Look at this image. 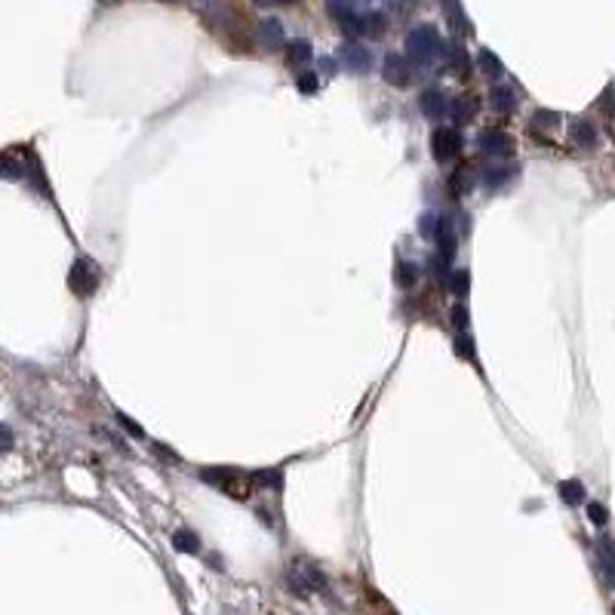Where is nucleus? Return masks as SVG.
Segmentation results:
<instances>
[{
    "instance_id": "nucleus-1",
    "label": "nucleus",
    "mask_w": 615,
    "mask_h": 615,
    "mask_svg": "<svg viewBox=\"0 0 615 615\" xmlns=\"http://www.w3.org/2000/svg\"><path fill=\"white\" fill-rule=\"evenodd\" d=\"M200 480L215 489H222L225 495H231L234 502H246L249 489H253V477L240 468H228V465H215V468H200Z\"/></svg>"
},
{
    "instance_id": "nucleus-2",
    "label": "nucleus",
    "mask_w": 615,
    "mask_h": 615,
    "mask_svg": "<svg viewBox=\"0 0 615 615\" xmlns=\"http://www.w3.org/2000/svg\"><path fill=\"white\" fill-rule=\"evenodd\" d=\"M283 585L292 591L295 597H311V594H326L330 591V581L326 575L317 570L314 563H305V560H295V563L286 570Z\"/></svg>"
},
{
    "instance_id": "nucleus-3",
    "label": "nucleus",
    "mask_w": 615,
    "mask_h": 615,
    "mask_svg": "<svg viewBox=\"0 0 615 615\" xmlns=\"http://www.w3.org/2000/svg\"><path fill=\"white\" fill-rule=\"evenodd\" d=\"M407 52L418 65H431L434 59H440L446 52V46H443V37L434 25H416L407 34Z\"/></svg>"
},
{
    "instance_id": "nucleus-4",
    "label": "nucleus",
    "mask_w": 615,
    "mask_h": 615,
    "mask_svg": "<svg viewBox=\"0 0 615 615\" xmlns=\"http://www.w3.org/2000/svg\"><path fill=\"white\" fill-rule=\"evenodd\" d=\"M99 280H102V271H99L96 262L77 259V262L71 264V274H68V286H71L74 295H80V299H90V295L99 290Z\"/></svg>"
},
{
    "instance_id": "nucleus-5",
    "label": "nucleus",
    "mask_w": 615,
    "mask_h": 615,
    "mask_svg": "<svg viewBox=\"0 0 615 615\" xmlns=\"http://www.w3.org/2000/svg\"><path fill=\"white\" fill-rule=\"evenodd\" d=\"M462 145H465L462 132L453 127H437L431 132V154H434V160H440V163L458 157V154H462Z\"/></svg>"
},
{
    "instance_id": "nucleus-6",
    "label": "nucleus",
    "mask_w": 615,
    "mask_h": 615,
    "mask_svg": "<svg viewBox=\"0 0 615 615\" xmlns=\"http://www.w3.org/2000/svg\"><path fill=\"white\" fill-rule=\"evenodd\" d=\"M381 77H385V83H391V87L403 90L412 83V65L407 56H400V52H388L385 59H381Z\"/></svg>"
},
{
    "instance_id": "nucleus-7",
    "label": "nucleus",
    "mask_w": 615,
    "mask_h": 615,
    "mask_svg": "<svg viewBox=\"0 0 615 615\" xmlns=\"http://www.w3.org/2000/svg\"><path fill=\"white\" fill-rule=\"evenodd\" d=\"M477 148L486 157H511L514 154V139L504 129H483L477 136Z\"/></svg>"
},
{
    "instance_id": "nucleus-8",
    "label": "nucleus",
    "mask_w": 615,
    "mask_h": 615,
    "mask_svg": "<svg viewBox=\"0 0 615 615\" xmlns=\"http://www.w3.org/2000/svg\"><path fill=\"white\" fill-rule=\"evenodd\" d=\"M339 56H341V65H345L348 71H354V74H367L372 68V52L367 50V46H360V43L348 41L345 46H341Z\"/></svg>"
},
{
    "instance_id": "nucleus-9",
    "label": "nucleus",
    "mask_w": 615,
    "mask_h": 615,
    "mask_svg": "<svg viewBox=\"0 0 615 615\" xmlns=\"http://www.w3.org/2000/svg\"><path fill=\"white\" fill-rule=\"evenodd\" d=\"M418 105H422V114L427 120H437V118H443V114L449 111V108H446V96H443L440 90H425L422 99H418Z\"/></svg>"
},
{
    "instance_id": "nucleus-10",
    "label": "nucleus",
    "mask_w": 615,
    "mask_h": 615,
    "mask_svg": "<svg viewBox=\"0 0 615 615\" xmlns=\"http://www.w3.org/2000/svg\"><path fill=\"white\" fill-rule=\"evenodd\" d=\"M259 41L268 46V50H277V46H283V43H286L283 22H280V19H262V25H259Z\"/></svg>"
},
{
    "instance_id": "nucleus-11",
    "label": "nucleus",
    "mask_w": 615,
    "mask_h": 615,
    "mask_svg": "<svg viewBox=\"0 0 615 615\" xmlns=\"http://www.w3.org/2000/svg\"><path fill=\"white\" fill-rule=\"evenodd\" d=\"M489 105L502 114H511L514 108H517V92H514L508 83H495V87L489 90Z\"/></svg>"
},
{
    "instance_id": "nucleus-12",
    "label": "nucleus",
    "mask_w": 615,
    "mask_h": 615,
    "mask_svg": "<svg viewBox=\"0 0 615 615\" xmlns=\"http://www.w3.org/2000/svg\"><path fill=\"white\" fill-rule=\"evenodd\" d=\"M570 136H572V142L579 148H594L597 145V127L591 120H575L572 129H570Z\"/></svg>"
},
{
    "instance_id": "nucleus-13",
    "label": "nucleus",
    "mask_w": 615,
    "mask_h": 615,
    "mask_svg": "<svg viewBox=\"0 0 615 615\" xmlns=\"http://www.w3.org/2000/svg\"><path fill=\"white\" fill-rule=\"evenodd\" d=\"M477 68L483 71V77H489V80H498V77L504 74L502 59H498L493 50H480V52H477Z\"/></svg>"
},
{
    "instance_id": "nucleus-14",
    "label": "nucleus",
    "mask_w": 615,
    "mask_h": 615,
    "mask_svg": "<svg viewBox=\"0 0 615 615\" xmlns=\"http://www.w3.org/2000/svg\"><path fill=\"white\" fill-rule=\"evenodd\" d=\"M443 13H446V19L453 22L455 31L462 28V34H471V22H468V15H465V10H462V3H458V0H443Z\"/></svg>"
},
{
    "instance_id": "nucleus-15",
    "label": "nucleus",
    "mask_w": 615,
    "mask_h": 615,
    "mask_svg": "<svg viewBox=\"0 0 615 615\" xmlns=\"http://www.w3.org/2000/svg\"><path fill=\"white\" fill-rule=\"evenodd\" d=\"M173 548L178 554H200V539L191 529H176L173 532Z\"/></svg>"
},
{
    "instance_id": "nucleus-16",
    "label": "nucleus",
    "mask_w": 615,
    "mask_h": 615,
    "mask_svg": "<svg viewBox=\"0 0 615 615\" xmlns=\"http://www.w3.org/2000/svg\"><path fill=\"white\" fill-rule=\"evenodd\" d=\"M311 56H314V50H311L308 41L286 43V62H290V65H305V62H311Z\"/></svg>"
},
{
    "instance_id": "nucleus-17",
    "label": "nucleus",
    "mask_w": 615,
    "mask_h": 615,
    "mask_svg": "<svg viewBox=\"0 0 615 615\" xmlns=\"http://www.w3.org/2000/svg\"><path fill=\"white\" fill-rule=\"evenodd\" d=\"M560 498H563L566 504H581L588 498L585 483H581V480H563V483H560Z\"/></svg>"
},
{
    "instance_id": "nucleus-18",
    "label": "nucleus",
    "mask_w": 615,
    "mask_h": 615,
    "mask_svg": "<svg viewBox=\"0 0 615 615\" xmlns=\"http://www.w3.org/2000/svg\"><path fill=\"white\" fill-rule=\"evenodd\" d=\"M360 25H363V34L379 37V34H385L388 19H385V13H367V15H360Z\"/></svg>"
},
{
    "instance_id": "nucleus-19",
    "label": "nucleus",
    "mask_w": 615,
    "mask_h": 615,
    "mask_svg": "<svg viewBox=\"0 0 615 615\" xmlns=\"http://www.w3.org/2000/svg\"><path fill=\"white\" fill-rule=\"evenodd\" d=\"M508 178H511V169H508V167L486 169V173H483V188L498 191V188H504V185H508Z\"/></svg>"
},
{
    "instance_id": "nucleus-20",
    "label": "nucleus",
    "mask_w": 615,
    "mask_h": 615,
    "mask_svg": "<svg viewBox=\"0 0 615 615\" xmlns=\"http://www.w3.org/2000/svg\"><path fill=\"white\" fill-rule=\"evenodd\" d=\"M22 176H25V167H22L13 154H0V178L15 182V178H22Z\"/></svg>"
},
{
    "instance_id": "nucleus-21",
    "label": "nucleus",
    "mask_w": 615,
    "mask_h": 615,
    "mask_svg": "<svg viewBox=\"0 0 615 615\" xmlns=\"http://www.w3.org/2000/svg\"><path fill=\"white\" fill-rule=\"evenodd\" d=\"M326 10L336 22H345L354 15V0H326Z\"/></svg>"
},
{
    "instance_id": "nucleus-22",
    "label": "nucleus",
    "mask_w": 615,
    "mask_h": 615,
    "mask_svg": "<svg viewBox=\"0 0 615 615\" xmlns=\"http://www.w3.org/2000/svg\"><path fill=\"white\" fill-rule=\"evenodd\" d=\"M474 111H477V105H474L471 99H455L453 108H449V114H453L458 123H468L474 118Z\"/></svg>"
},
{
    "instance_id": "nucleus-23",
    "label": "nucleus",
    "mask_w": 615,
    "mask_h": 615,
    "mask_svg": "<svg viewBox=\"0 0 615 615\" xmlns=\"http://www.w3.org/2000/svg\"><path fill=\"white\" fill-rule=\"evenodd\" d=\"M255 483H259V486H268V489H280V486H283V477H280L277 468L255 471Z\"/></svg>"
},
{
    "instance_id": "nucleus-24",
    "label": "nucleus",
    "mask_w": 615,
    "mask_h": 615,
    "mask_svg": "<svg viewBox=\"0 0 615 615\" xmlns=\"http://www.w3.org/2000/svg\"><path fill=\"white\" fill-rule=\"evenodd\" d=\"M416 280H418V268H416V264L397 262V283H400V286H412Z\"/></svg>"
},
{
    "instance_id": "nucleus-25",
    "label": "nucleus",
    "mask_w": 615,
    "mask_h": 615,
    "mask_svg": "<svg viewBox=\"0 0 615 615\" xmlns=\"http://www.w3.org/2000/svg\"><path fill=\"white\" fill-rule=\"evenodd\" d=\"M295 87H299V92H305V96H311V92H317V87H320V80H317L314 71H302L299 77H295Z\"/></svg>"
},
{
    "instance_id": "nucleus-26",
    "label": "nucleus",
    "mask_w": 615,
    "mask_h": 615,
    "mask_svg": "<svg viewBox=\"0 0 615 615\" xmlns=\"http://www.w3.org/2000/svg\"><path fill=\"white\" fill-rule=\"evenodd\" d=\"M588 517H591V523H597V526L609 523V511H606V504H600V502H591L588 504Z\"/></svg>"
},
{
    "instance_id": "nucleus-27",
    "label": "nucleus",
    "mask_w": 615,
    "mask_h": 615,
    "mask_svg": "<svg viewBox=\"0 0 615 615\" xmlns=\"http://www.w3.org/2000/svg\"><path fill=\"white\" fill-rule=\"evenodd\" d=\"M455 357H462V360H474V357H477L474 354V339H468L465 332L455 339Z\"/></svg>"
},
{
    "instance_id": "nucleus-28",
    "label": "nucleus",
    "mask_w": 615,
    "mask_h": 615,
    "mask_svg": "<svg viewBox=\"0 0 615 615\" xmlns=\"http://www.w3.org/2000/svg\"><path fill=\"white\" fill-rule=\"evenodd\" d=\"M468 305H465V302H458V305L453 308V326L458 332H468Z\"/></svg>"
},
{
    "instance_id": "nucleus-29",
    "label": "nucleus",
    "mask_w": 615,
    "mask_h": 615,
    "mask_svg": "<svg viewBox=\"0 0 615 615\" xmlns=\"http://www.w3.org/2000/svg\"><path fill=\"white\" fill-rule=\"evenodd\" d=\"M114 418H118V422L123 425V431H129L132 437H145V431H142V425H136L132 422V418L127 416V412H120V409H114Z\"/></svg>"
},
{
    "instance_id": "nucleus-30",
    "label": "nucleus",
    "mask_w": 615,
    "mask_h": 615,
    "mask_svg": "<svg viewBox=\"0 0 615 615\" xmlns=\"http://www.w3.org/2000/svg\"><path fill=\"white\" fill-rule=\"evenodd\" d=\"M468 277H471V274H468L465 268L453 274V292H455V295H462V299L468 295V286H471V280H468Z\"/></svg>"
},
{
    "instance_id": "nucleus-31",
    "label": "nucleus",
    "mask_w": 615,
    "mask_h": 615,
    "mask_svg": "<svg viewBox=\"0 0 615 615\" xmlns=\"http://www.w3.org/2000/svg\"><path fill=\"white\" fill-rule=\"evenodd\" d=\"M535 123L554 127V123H560V114H554V111H535Z\"/></svg>"
},
{
    "instance_id": "nucleus-32",
    "label": "nucleus",
    "mask_w": 615,
    "mask_h": 615,
    "mask_svg": "<svg viewBox=\"0 0 615 615\" xmlns=\"http://www.w3.org/2000/svg\"><path fill=\"white\" fill-rule=\"evenodd\" d=\"M453 68H462V74L468 71V56H465L462 46H458V50H453Z\"/></svg>"
},
{
    "instance_id": "nucleus-33",
    "label": "nucleus",
    "mask_w": 615,
    "mask_h": 615,
    "mask_svg": "<svg viewBox=\"0 0 615 615\" xmlns=\"http://www.w3.org/2000/svg\"><path fill=\"white\" fill-rule=\"evenodd\" d=\"M10 446H13V434H10V427L0 425V453H6Z\"/></svg>"
},
{
    "instance_id": "nucleus-34",
    "label": "nucleus",
    "mask_w": 615,
    "mask_h": 615,
    "mask_svg": "<svg viewBox=\"0 0 615 615\" xmlns=\"http://www.w3.org/2000/svg\"><path fill=\"white\" fill-rule=\"evenodd\" d=\"M259 6H268V3H299V0H255Z\"/></svg>"
},
{
    "instance_id": "nucleus-35",
    "label": "nucleus",
    "mask_w": 615,
    "mask_h": 615,
    "mask_svg": "<svg viewBox=\"0 0 615 615\" xmlns=\"http://www.w3.org/2000/svg\"><path fill=\"white\" fill-rule=\"evenodd\" d=\"M160 3H182V0H160Z\"/></svg>"
}]
</instances>
